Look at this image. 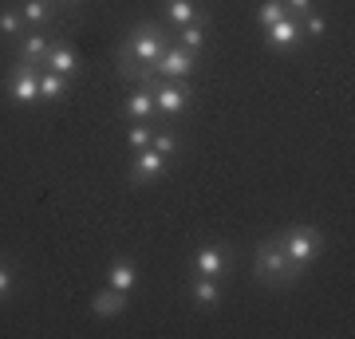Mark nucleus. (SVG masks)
I'll list each match as a JSON object with an SVG mask.
<instances>
[{"label":"nucleus","instance_id":"22","mask_svg":"<svg viewBox=\"0 0 355 339\" xmlns=\"http://www.w3.org/2000/svg\"><path fill=\"white\" fill-rule=\"evenodd\" d=\"M300 36H304V40H324V36H328V20H324L320 12L300 16Z\"/></svg>","mask_w":355,"mask_h":339},{"label":"nucleus","instance_id":"14","mask_svg":"<svg viewBox=\"0 0 355 339\" xmlns=\"http://www.w3.org/2000/svg\"><path fill=\"white\" fill-rule=\"evenodd\" d=\"M48 48H51V40L44 36V32H24V40L16 44V63H24V67H44Z\"/></svg>","mask_w":355,"mask_h":339},{"label":"nucleus","instance_id":"11","mask_svg":"<svg viewBox=\"0 0 355 339\" xmlns=\"http://www.w3.org/2000/svg\"><path fill=\"white\" fill-rule=\"evenodd\" d=\"M123 119H127V123H154V119H158V111H154V95H150L146 83H135V91L123 99Z\"/></svg>","mask_w":355,"mask_h":339},{"label":"nucleus","instance_id":"7","mask_svg":"<svg viewBox=\"0 0 355 339\" xmlns=\"http://www.w3.org/2000/svg\"><path fill=\"white\" fill-rule=\"evenodd\" d=\"M4 95H8V103H16V107H36L40 103V67L16 63L12 76L4 79Z\"/></svg>","mask_w":355,"mask_h":339},{"label":"nucleus","instance_id":"9","mask_svg":"<svg viewBox=\"0 0 355 339\" xmlns=\"http://www.w3.org/2000/svg\"><path fill=\"white\" fill-rule=\"evenodd\" d=\"M265 40H268V48H272V51H280V55H292V51L304 44V36H300V20H292V16L277 20L272 28H265Z\"/></svg>","mask_w":355,"mask_h":339},{"label":"nucleus","instance_id":"6","mask_svg":"<svg viewBox=\"0 0 355 339\" xmlns=\"http://www.w3.org/2000/svg\"><path fill=\"white\" fill-rule=\"evenodd\" d=\"M193 71H198V55H190L186 48H178L174 36H170V44L162 48V55H158L154 67H150L154 79H186V83H190Z\"/></svg>","mask_w":355,"mask_h":339},{"label":"nucleus","instance_id":"19","mask_svg":"<svg viewBox=\"0 0 355 339\" xmlns=\"http://www.w3.org/2000/svg\"><path fill=\"white\" fill-rule=\"evenodd\" d=\"M114 67H119V76L123 79H130V83H150V71H146V67H139V63H135V55H130L127 48H123V44H119V48H114Z\"/></svg>","mask_w":355,"mask_h":339},{"label":"nucleus","instance_id":"20","mask_svg":"<svg viewBox=\"0 0 355 339\" xmlns=\"http://www.w3.org/2000/svg\"><path fill=\"white\" fill-rule=\"evenodd\" d=\"M24 16H20V8H0V40H4V44H20V40H24Z\"/></svg>","mask_w":355,"mask_h":339},{"label":"nucleus","instance_id":"15","mask_svg":"<svg viewBox=\"0 0 355 339\" xmlns=\"http://www.w3.org/2000/svg\"><path fill=\"white\" fill-rule=\"evenodd\" d=\"M16 8L24 16L28 32H44V28H51V20H55V0H20Z\"/></svg>","mask_w":355,"mask_h":339},{"label":"nucleus","instance_id":"24","mask_svg":"<svg viewBox=\"0 0 355 339\" xmlns=\"http://www.w3.org/2000/svg\"><path fill=\"white\" fill-rule=\"evenodd\" d=\"M150 139H154V126L150 123H130V130H127L130 150H146V146H150Z\"/></svg>","mask_w":355,"mask_h":339},{"label":"nucleus","instance_id":"12","mask_svg":"<svg viewBox=\"0 0 355 339\" xmlns=\"http://www.w3.org/2000/svg\"><path fill=\"white\" fill-rule=\"evenodd\" d=\"M221 296H225V284H221V280L198 277V272L190 277V300H193V308H202V312H214L217 304H221Z\"/></svg>","mask_w":355,"mask_h":339},{"label":"nucleus","instance_id":"4","mask_svg":"<svg viewBox=\"0 0 355 339\" xmlns=\"http://www.w3.org/2000/svg\"><path fill=\"white\" fill-rule=\"evenodd\" d=\"M193 272L198 277H214V280H225L233 272V261H237V252L229 241H202L198 249H193Z\"/></svg>","mask_w":355,"mask_h":339},{"label":"nucleus","instance_id":"27","mask_svg":"<svg viewBox=\"0 0 355 339\" xmlns=\"http://www.w3.org/2000/svg\"><path fill=\"white\" fill-rule=\"evenodd\" d=\"M284 12H288L292 20H300V16L312 12V0H284Z\"/></svg>","mask_w":355,"mask_h":339},{"label":"nucleus","instance_id":"8","mask_svg":"<svg viewBox=\"0 0 355 339\" xmlns=\"http://www.w3.org/2000/svg\"><path fill=\"white\" fill-rule=\"evenodd\" d=\"M166 170H170V158H162L154 146H146V150H135V154H130L127 182H130V186H150V182H158Z\"/></svg>","mask_w":355,"mask_h":339},{"label":"nucleus","instance_id":"28","mask_svg":"<svg viewBox=\"0 0 355 339\" xmlns=\"http://www.w3.org/2000/svg\"><path fill=\"white\" fill-rule=\"evenodd\" d=\"M55 4H67V8H76V4H83V0H55Z\"/></svg>","mask_w":355,"mask_h":339},{"label":"nucleus","instance_id":"16","mask_svg":"<svg viewBox=\"0 0 355 339\" xmlns=\"http://www.w3.org/2000/svg\"><path fill=\"white\" fill-rule=\"evenodd\" d=\"M127 304H130L127 292H114V288L103 284V288L91 296V315H99V320H114V315L127 312Z\"/></svg>","mask_w":355,"mask_h":339},{"label":"nucleus","instance_id":"10","mask_svg":"<svg viewBox=\"0 0 355 339\" xmlns=\"http://www.w3.org/2000/svg\"><path fill=\"white\" fill-rule=\"evenodd\" d=\"M44 67L48 71H55V76H64V79H76L79 76V51L67 44V40H51V48H48V60H44Z\"/></svg>","mask_w":355,"mask_h":339},{"label":"nucleus","instance_id":"2","mask_svg":"<svg viewBox=\"0 0 355 339\" xmlns=\"http://www.w3.org/2000/svg\"><path fill=\"white\" fill-rule=\"evenodd\" d=\"M170 44V32H162V24H154V20H139V24L127 32V40H123V48L135 55V63L139 67H146L150 71L154 60L162 55V48Z\"/></svg>","mask_w":355,"mask_h":339},{"label":"nucleus","instance_id":"21","mask_svg":"<svg viewBox=\"0 0 355 339\" xmlns=\"http://www.w3.org/2000/svg\"><path fill=\"white\" fill-rule=\"evenodd\" d=\"M174 44H178V48H186L190 55H202V48H205V24L178 28V32H174Z\"/></svg>","mask_w":355,"mask_h":339},{"label":"nucleus","instance_id":"5","mask_svg":"<svg viewBox=\"0 0 355 339\" xmlns=\"http://www.w3.org/2000/svg\"><path fill=\"white\" fill-rule=\"evenodd\" d=\"M146 87L154 95V111L162 114V119H178L193 103V91L186 79H150Z\"/></svg>","mask_w":355,"mask_h":339},{"label":"nucleus","instance_id":"17","mask_svg":"<svg viewBox=\"0 0 355 339\" xmlns=\"http://www.w3.org/2000/svg\"><path fill=\"white\" fill-rule=\"evenodd\" d=\"M107 288H114V292H135L139 288V264L130 261V257H119V261L107 268Z\"/></svg>","mask_w":355,"mask_h":339},{"label":"nucleus","instance_id":"13","mask_svg":"<svg viewBox=\"0 0 355 339\" xmlns=\"http://www.w3.org/2000/svg\"><path fill=\"white\" fill-rule=\"evenodd\" d=\"M166 8V24L174 28H186V24H205V8L198 0H162Z\"/></svg>","mask_w":355,"mask_h":339},{"label":"nucleus","instance_id":"26","mask_svg":"<svg viewBox=\"0 0 355 339\" xmlns=\"http://www.w3.org/2000/svg\"><path fill=\"white\" fill-rule=\"evenodd\" d=\"M150 146H154V150H158V154H162V158H174V154H178V146H182V142H178V134H174V130H154Z\"/></svg>","mask_w":355,"mask_h":339},{"label":"nucleus","instance_id":"25","mask_svg":"<svg viewBox=\"0 0 355 339\" xmlns=\"http://www.w3.org/2000/svg\"><path fill=\"white\" fill-rule=\"evenodd\" d=\"M12 292H16V268H12V261L0 257V304L12 300Z\"/></svg>","mask_w":355,"mask_h":339},{"label":"nucleus","instance_id":"23","mask_svg":"<svg viewBox=\"0 0 355 339\" xmlns=\"http://www.w3.org/2000/svg\"><path fill=\"white\" fill-rule=\"evenodd\" d=\"M284 0H265V4H261V12H257V24L261 28H272L277 24V20H284Z\"/></svg>","mask_w":355,"mask_h":339},{"label":"nucleus","instance_id":"18","mask_svg":"<svg viewBox=\"0 0 355 339\" xmlns=\"http://www.w3.org/2000/svg\"><path fill=\"white\" fill-rule=\"evenodd\" d=\"M67 95H71V79L40 67V103H64Z\"/></svg>","mask_w":355,"mask_h":339},{"label":"nucleus","instance_id":"3","mask_svg":"<svg viewBox=\"0 0 355 339\" xmlns=\"http://www.w3.org/2000/svg\"><path fill=\"white\" fill-rule=\"evenodd\" d=\"M277 241H280V249H284V257H288L300 272H308V264L324 252V233H320L316 225H292L288 233H280Z\"/></svg>","mask_w":355,"mask_h":339},{"label":"nucleus","instance_id":"1","mask_svg":"<svg viewBox=\"0 0 355 339\" xmlns=\"http://www.w3.org/2000/svg\"><path fill=\"white\" fill-rule=\"evenodd\" d=\"M253 272H257V280H261L265 288H292L296 280L304 277V272H300V268L284 257V249H280L277 237H268V241H261V245H257Z\"/></svg>","mask_w":355,"mask_h":339}]
</instances>
